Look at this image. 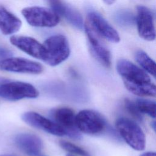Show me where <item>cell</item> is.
Returning a JSON list of instances; mask_svg holds the SVG:
<instances>
[{"instance_id":"obj_8","label":"cell","mask_w":156,"mask_h":156,"mask_svg":"<svg viewBox=\"0 0 156 156\" xmlns=\"http://www.w3.org/2000/svg\"><path fill=\"white\" fill-rule=\"evenodd\" d=\"M0 70L38 74L43 72V66L38 62L21 57H8L0 60Z\"/></svg>"},{"instance_id":"obj_4","label":"cell","mask_w":156,"mask_h":156,"mask_svg":"<svg viewBox=\"0 0 156 156\" xmlns=\"http://www.w3.org/2000/svg\"><path fill=\"white\" fill-rule=\"evenodd\" d=\"M21 13L28 24L34 27H52L60 22L59 15L52 9L48 7H27Z\"/></svg>"},{"instance_id":"obj_6","label":"cell","mask_w":156,"mask_h":156,"mask_svg":"<svg viewBox=\"0 0 156 156\" xmlns=\"http://www.w3.org/2000/svg\"><path fill=\"white\" fill-rule=\"evenodd\" d=\"M76 126L79 131L87 134H98L106 127V121L98 112L91 110H83L76 115Z\"/></svg>"},{"instance_id":"obj_12","label":"cell","mask_w":156,"mask_h":156,"mask_svg":"<svg viewBox=\"0 0 156 156\" xmlns=\"http://www.w3.org/2000/svg\"><path fill=\"white\" fill-rule=\"evenodd\" d=\"M10 43L27 54L43 60L44 49L43 44L36 39L27 36L13 35L10 38Z\"/></svg>"},{"instance_id":"obj_24","label":"cell","mask_w":156,"mask_h":156,"mask_svg":"<svg viewBox=\"0 0 156 156\" xmlns=\"http://www.w3.org/2000/svg\"><path fill=\"white\" fill-rule=\"evenodd\" d=\"M107 5H111L113 4L116 0H102Z\"/></svg>"},{"instance_id":"obj_21","label":"cell","mask_w":156,"mask_h":156,"mask_svg":"<svg viewBox=\"0 0 156 156\" xmlns=\"http://www.w3.org/2000/svg\"><path fill=\"white\" fill-rule=\"evenodd\" d=\"M124 107L127 111L137 120L142 121V113L138 110L135 102H133L129 99H126L124 100Z\"/></svg>"},{"instance_id":"obj_18","label":"cell","mask_w":156,"mask_h":156,"mask_svg":"<svg viewBox=\"0 0 156 156\" xmlns=\"http://www.w3.org/2000/svg\"><path fill=\"white\" fill-rule=\"evenodd\" d=\"M114 18L115 21L121 26L129 27L135 23V16L127 10H121L116 12Z\"/></svg>"},{"instance_id":"obj_19","label":"cell","mask_w":156,"mask_h":156,"mask_svg":"<svg viewBox=\"0 0 156 156\" xmlns=\"http://www.w3.org/2000/svg\"><path fill=\"white\" fill-rule=\"evenodd\" d=\"M135 104L141 113L147 115L153 118H155V102L154 101L144 99H137Z\"/></svg>"},{"instance_id":"obj_17","label":"cell","mask_w":156,"mask_h":156,"mask_svg":"<svg viewBox=\"0 0 156 156\" xmlns=\"http://www.w3.org/2000/svg\"><path fill=\"white\" fill-rule=\"evenodd\" d=\"M135 58L144 71L154 77H155V63L147 53L142 50H138L135 52Z\"/></svg>"},{"instance_id":"obj_15","label":"cell","mask_w":156,"mask_h":156,"mask_svg":"<svg viewBox=\"0 0 156 156\" xmlns=\"http://www.w3.org/2000/svg\"><path fill=\"white\" fill-rule=\"evenodd\" d=\"M52 9L58 15L63 16L73 26L77 29H84L83 18L79 12L73 7L63 4L60 1L51 5Z\"/></svg>"},{"instance_id":"obj_25","label":"cell","mask_w":156,"mask_h":156,"mask_svg":"<svg viewBox=\"0 0 156 156\" xmlns=\"http://www.w3.org/2000/svg\"><path fill=\"white\" fill-rule=\"evenodd\" d=\"M7 81H9L8 79H5L4 77H0V85L2 84V83H5V82H7Z\"/></svg>"},{"instance_id":"obj_11","label":"cell","mask_w":156,"mask_h":156,"mask_svg":"<svg viewBox=\"0 0 156 156\" xmlns=\"http://www.w3.org/2000/svg\"><path fill=\"white\" fill-rule=\"evenodd\" d=\"M88 23L101 38L112 43L119 42L120 37L118 32L101 15L91 11L88 13Z\"/></svg>"},{"instance_id":"obj_28","label":"cell","mask_w":156,"mask_h":156,"mask_svg":"<svg viewBox=\"0 0 156 156\" xmlns=\"http://www.w3.org/2000/svg\"><path fill=\"white\" fill-rule=\"evenodd\" d=\"M0 156H16L15 155H12V154H1Z\"/></svg>"},{"instance_id":"obj_7","label":"cell","mask_w":156,"mask_h":156,"mask_svg":"<svg viewBox=\"0 0 156 156\" xmlns=\"http://www.w3.org/2000/svg\"><path fill=\"white\" fill-rule=\"evenodd\" d=\"M84 30L90 50L93 57L104 66L110 68L111 66V55L110 51L102 42L101 37L94 30L88 22L84 24Z\"/></svg>"},{"instance_id":"obj_2","label":"cell","mask_w":156,"mask_h":156,"mask_svg":"<svg viewBox=\"0 0 156 156\" xmlns=\"http://www.w3.org/2000/svg\"><path fill=\"white\" fill-rule=\"evenodd\" d=\"M44 49L43 62L51 66H57L68 58L70 48L67 38L63 35H54L48 37L43 44Z\"/></svg>"},{"instance_id":"obj_9","label":"cell","mask_w":156,"mask_h":156,"mask_svg":"<svg viewBox=\"0 0 156 156\" xmlns=\"http://www.w3.org/2000/svg\"><path fill=\"white\" fill-rule=\"evenodd\" d=\"M22 120L29 126L56 136L66 135V131L56 122L35 112H26L21 115Z\"/></svg>"},{"instance_id":"obj_16","label":"cell","mask_w":156,"mask_h":156,"mask_svg":"<svg viewBox=\"0 0 156 156\" xmlns=\"http://www.w3.org/2000/svg\"><path fill=\"white\" fill-rule=\"evenodd\" d=\"M21 25V21L16 16L0 5V30L3 34H13L20 30Z\"/></svg>"},{"instance_id":"obj_23","label":"cell","mask_w":156,"mask_h":156,"mask_svg":"<svg viewBox=\"0 0 156 156\" xmlns=\"http://www.w3.org/2000/svg\"><path fill=\"white\" fill-rule=\"evenodd\" d=\"M140 156H155V153L154 152H146L141 154Z\"/></svg>"},{"instance_id":"obj_1","label":"cell","mask_w":156,"mask_h":156,"mask_svg":"<svg viewBox=\"0 0 156 156\" xmlns=\"http://www.w3.org/2000/svg\"><path fill=\"white\" fill-rule=\"evenodd\" d=\"M116 70L121 76L126 88L140 96L154 97L155 85L147 73L129 60L120 59L116 63Z\"/></svg>"},{"instance_id":"obj_27","label":"cell","mask_w":156,"mask_h":156,"mask_svg":"<svg viewBox=\"0 0 156 156\" xmlns=\"http://www.w3.org/2000/svg\"><path fill=\"white\" fill-rule=\"evenodd\" d=\"M151 126H152V128H153V129H154V130H155V121H154V122L152 123Z\"/></svg>"},{"instance_id":"obj_5","label":"cell","mask_w":156,"mask_h":156,"mask_svg":"<svg viewBox=\"0 0 156 156\" xmlns=\"http://www.w3.org/2000/svg\"><path fill=\"white\" fill-rule=\"evenodd\" d=\"M38 90L32 84L20 81H7L0 85V96L6 100L15 101L24 98H36Z\"/></svg>"},{"instance_id":"obj_14","label":"cell","mask_w":156,"mask_h":156,"mask_svg":"<svg viewBox=\"0 0 156 156\" xmlns=\"http://www.w3.org/2000/svg\"><path fill=\"white\" fill-rule=\"evenodd\" d=\"M14 140L16 146L29 156H41L43 143L38 136L23 133L17 135Z\"/></svg>"},{"instance_id":"obj_3","label":"cell","mask_w":156,"mask_h":156,"mask_svg":"<svg viewBox=\"0 0 156 156\" xmlns=\"http://www.w3.org/2000/svg\"><path fill=\"white\" fill-rule=\"evenodd\" d=\"M116 127L126 143L136 151H142L146 145L145 135L141 127L133 121L121 117L116 121Z\"/></svg>"},{"instance_id":"obj_22","label":"cell","mask_w":156,"mask_h":156,"mask_svg":"<svg viewBox=\"0 0 156 156\" xmlns=\"http://www.w3.org/2000/svg\"><path fill=\"white\" fill-rule=\"evenodd\" d=\"M12 55V52L9 49L0 46V58L4 59L10 57Z\"/></svg>"},{"instance_id":"obj_29","label":"cell","mask_w":156,"mask_h":156,"mask_svg":"<svg viewBox=\"0 0 156 156\" xmlns=\"http://www.w3.org/2000/svg\"><path fill=\"white\" fill-rule=\"evenodd\" d=\"M66 156H73V155H69V154H68V155H66Z\"/></svg>"},{"instance_id":"obj_13","label":"cell","mask_w":156,"mask_h":156,"mask_svg":"<svg viewBox=\"0 0 156 156\" xmlns=\"http://www.w3.org/2000/svg\"><path fill=\"white\" fill-rule=\"evenodd\" d=\"M52 115L54 122L66 131V135L76 138L80 137L76 126V115L72 109L68 107L58 108L54 110Z\"/></svg>"},{"instance_id":"obj_26","label":"cell","mask_w":156,"mask_h":156,"mask_svg":"<svg viewBox=\"0 0 156 156\" xmlns=\"http://www.w3.org/2000/svg\"><path fill=\"white\" fill-rule=\"evenodd\" d=\"M48 1L50 2L51 5H52V4H54V3H55V2H57V1H58L59 0H48Z\"/></svg>"},{"instance_id":"obj_10","label":"cell","mask_w":156,"mask_h":156,"mask_svg":"<svg viewBox=\"0 0 156 156\" xmlns=\"http://www.w3.org/2000/svg\"><path fill=\"white\" fill-rule=\"evenodd\" d=\"M135 23L141 38L147 41H153L155 38V29L154 15L151 10L144 5L137 7Z\"/></svg>"},{"instance_id":"obj_20","label":"cell","mask_w":156,"mask_h":156,"mask_svg":"<svg viewBox=\"0 0 156 156\" xmlns=\"http://www.w3.org/2000/svg\"><path fill=\"white\" fill-rule=\"evenodd\" d=\"M59 144L62 148L69 153L74 154L79 156H90V154L82 147L77 146L69 141L60 140L59 141Z\"/></svg>"}]
</instances>
